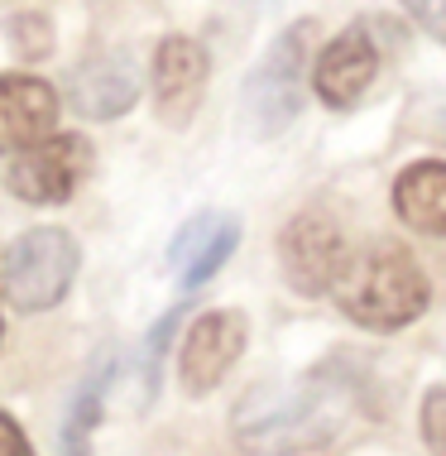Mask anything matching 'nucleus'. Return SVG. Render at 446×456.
I'll list each match as a JSON object with an SVG mask.
<instances>
[{
	"instance_id": "nucleus-18",
	"label": "nucleus",
	"mask_w": 446,
	"mask_h": 456,
	"mask_svg": "<svg viewBox=\"0 0 446 456\" xmlns=\"http://www.w3.org/2000/svg\"><path fill=\"white\" fill-rule=\"evenodd\" d=\"M0 456H34L29 437L20 433V423H15L5 409H0Z\"/></svg>"
},
{
	"instance_id": "nucleus-14",
	"label": "nucleus",
	"mask_w": 446,
	"mask_h": 456,
	"mask_svg": "<svg viewBox=\"0 0 446 456\" xmlns=\"http://www.w3.org/2000/svg\"><path fill=\"white\" fill-rule=\"evenodd\" d=\"M110 385V355H96L92 370L82 375L77 394L68 403V423H63V456H92V433L101 423V399Z\"/></svg>"
},
{
	"instance_id": "nucleus-19",
	"label": "nucleus",
	"mask_w": 446,
	"mask_h": 456,
	"mask_svg": "<svg viewBox=\"0 0 446 456\" xmlns=\"http://www.w3.org/2000/svg\"><path fill=\"white\" fill-rule=\"evenodd\" d=\"M0 337H5V322H0Z\"/></svg>"
},
{
	"instance_id": "nucleus-12",
	"label": "nucleus",
	"mask_w": 446,
	"mask_h": 456,
	"mask_svg": "<svg viewBox=\"0 0 446 456\" xmlns=\"http://www.w3.org/2000/svg\"><path fill=\"white\" fill-rule=\"evenodd\" d=\"M235 245H240V221L221 216V212H202L173 236L168 265H173V274H178L182 289H202V283L235 255Z\"/></svg>"
},
{
	"instance_id": "nucleus-17",
	"label": "nucleus",
	"mask_w": 446,
	"mask_h": 456,
	"mask_svg": "<svg viewBox=\"0 0 446 456\" xmlns=\"http://www.w3.org/2000/svg\"><path fill=\"white\" fill-rule=\"evenodd\" d=\"M403 10H408L418 24H423L432 39L446 44V0H403Z\"/></svg>"
},
{
	"instance_id": "nucleus-11",
	"label": "nucleus",
	"mask_w": 446,
	"mask_h": 456,
	"mask_svg": "<svg viewBox=\"0 0 446 456\" xmlns=\"http://www.w3.org/2000/svg\"><path fill=\"white\" fill-rule=\"evenodd\" d=\"M58 92L44 77H0V154H24L53 134Z\"/></svg>"
},
{
	"instance_id": "nucleus-6",
	"label": "nucleus",
	"mask_w": 446,
	"mask_h": 456,
	"mask_svg": "<svg viewBox=\"0 0 446 456\" xmlns=\"http://www.w3.org/2000/svg\"><path fill=\"white\" fill-rule=\"evenodd\" d=\"M92 174V144L82 134H48V140L29 144L10 164V192L34 207H58L77 192V183Z\"/></svg>"
},
{
	"instance_id": "nucleus-1",
	"label": "nucleus",
	"mask_w": 446,
	"mask_h": 456,
	"mask_svg": "<svg viewBox=\"0 0 446 456\" xmlns=\"http://www.w3.org/2000/svg\"><path fill=\"white\" fill-rule=\"evenodd\" d=\"M361 413V375L327 361L293 385H259L235 403V442L250 456H307L331 447Z\"/></svg>"
},
{
	"instance_id": "nucleus-16",
	"label": "nucleus",
	"mask_w": 446,
	"mask_h": 456,
	"mask_svg": "<svg viewBox=\"0 0 446 456\" xmlns=\"http://www.w3.org/2000/svg\"><path fill=\"white\" fill-rule=\"evenodd\" d=\"M10 44H15L20 53H29V58H44L48 48H53V39H48V20L44 15H15L10 20Z\"/></svg>"
},
{
	"instance_id": "nucleus-10",
	"label": "nucleus",
	"mask_w": 446,
	"mask_h": 456,
	"mask_svg": "<svg viewBox=\"0 0 446 456\" xmlns=\"http://www.w3.org/2000/svg\"><path fill=\"white\" fill-rule=\"evenodd\" d=\"M207 48L188 39V34H173L158 44L154 53V96H158V116L168 126H188L197 102L207 92Z\"/></svg>"
},
{
	"instance_id": "nucleus-7",
	"label": "nucleus",
	"mask_w": 446,
	"mask_h": 456,
	"mask_svg": "<svg viewBox=\"0 0 446 456\" xmlns=\"http://www.w3.org/2000/svg\"><path fill=\"white\" fill-rule=\"evenodd\" d=\"M245 355V317L231 307L202 313L182 337V355H178V375L188 394H212L226 370Z\"/></svg>"
},
{
	"instance_id": "nucleus-5",
	"label": "nucleus",
	"mask_w": 446,
	"mask_h": 456,
	"mask_svg": "<svg viewBox=\"0 0 446 456\" xmlns=\"http://www.w3.org/2000/svg\"><path fill=\"white\" fill-rule=\"evenodd\" d=\"M345 260H351V245H345L341 226L327 212H297L279 236L283 279H288L297 293H307V298L337 289Z\"/></svg>"
},
{
	"instance_id": "nucleus-15",
	"label": "nucleus",
	"mask_w": 446,
	"mask_h": 456,
	"mask_svg": "<svg viewBox=\"0 0 446 456\" xmlns=\"http://www.w3.org/2000/svg\"><path fill=\"white\" fill-rule=\"evenodd\" d=\"M423 442L432 456H446V385L423 394Z\"/></svg>"
},
{
	"instance_id": "nucleus-13",
	"label": "nucleus",
	"mask_w": 446,
	"mask_h": 456,
	"mask_svg": "<svg viewBox=\"0 0 446 456\" xmlns=\"http://www.w3.org/2000/svg\"><path fill=\"white\" fill-rule=\"evenodd\" d=\"M393 212L423 236H446V164L437 159L408 164L393 183Z\"/></svg>"
},
{
	"instance_id": "nucleus-8",
	"label": "nucleus",
	"mask_w": 446,
	"mask_h": 456,
	"mask_svg": "<svg viewBox=\"0 0 446 456\" xmlns=\"http://www.w3.org/2000/svg\"><path fill=\"white\" fill-rule=\"evenodd\" d=\"M375 72H379V48H375V39H369L365 24H351V29H341L337 39L317 53L312 87L331 110H345L369 92Z\"/></svg>"
},
{
	"instance_id": "nucleus-9",
	"label": "nucleus",
	"mask_w": 446,
	"mask_h": 456,
	"mask_svg": "<svg viewBox=\"0 0 446 456\" xmlns=\"http://www.w3.org/2000/svg\"><path fill=\"white\" fill-rule=\"evenodd\" d=\"M68 102L72 110H82L86 120H116L140 102V68H134L130 53L120 48H106V53H92L86 63H77L68 82Z\"/></svg>"
},
{
	"instance_id": "nucleus-2",
	"label": "nucleus",
	"mask_w": 446,
	"mask_h": 456,
	"mask_svg": "<svg viewBox=\"0 0 446 456\" xmlns=\"http://www.w3.org/2000/svg\"><path fill=\"white\" fill-rule=\"evenodd\" d=\"M331 298H337L341 317H351L355 327L399 331V327L418 322V317L427 313L432 289H427L423 265H418L403 245L379 240V245H369V250L345 260Z\"/></svg>"
},
{
	"instance_id": "nucleus-3",
	"label": "nucleus",
	"mask_w": 446,
	"mask_h": 456,
	"mask_svg": "<svg viewBox=\"0 0 446 456\" xmlns=\"http://www.w3.org/2000/svg\"><path fill=\"white\" fill-rule=\"evenodd\" d=\"M312 20H297L269 44V53L259 58V68L245 77L240 92V116L250 134L269 140V134L288 130L297 106H303V72H312Z\"/></svg>"
},
{
	"instance_id": "nucleus-4",
	"label": "nucleus",
	"mask_w": 446,
	"mask_h": 456,
	"mask_svg": "<svg viewBox=\"0 0 446 456\" xmlns=\"http://www.w3.org/2000/svg\"><path fill=\"white\" fill-rule=\"evenodd\" d=\"M82 250L63 226H34L10 240L5 265H0V289L5 303L20 313H48L68 298L72 279H77Z\"/></svg>"
}]
</instances>
